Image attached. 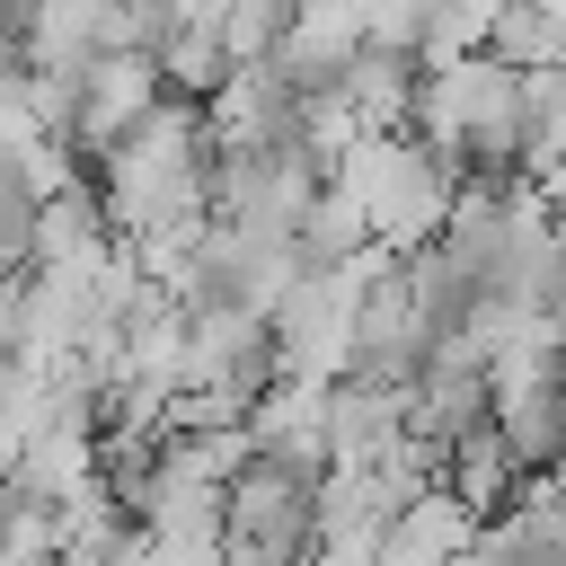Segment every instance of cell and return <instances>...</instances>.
Returning <instances> with one entry per match:
<instances>
[{
  "label": "cell",
  "instance_id": "obj_1",
  "mask_svg": "<svg viewBox=\"0 0 566 566\" xmlns=\"http://www.w3.org/2000/svg\"><path fill=\"white\" fill-rule=\"evenodd\" d=\"M318 539V478L283 460H239L221 486V557L230 566H292Z\"/></svg>",
  "mask_w": 566,
  "mask_h": 566
},
{
  "label": "cell",
  "instance_id": "obj_2",
  "mask_svg": "<svg viewBox=\"0 0 566 566\" xmlns=\"http://www.w3.org/2000/svg\"><path fill=\"white\" fill-rule=\"evenodd\" d=\"M469 548H478V513L451 504L442 486H424L416 504H398V513L380 522L371 566H451V557H469Z\"/></svg>",
  "mask_w": 566,
  "mask_h": 566
},
{
  "label": "cell",
  "instance_id": "obj_3",
  "mask_svg": "<svg viewBox=\"0 0 566 566\" xmlns=\"http://www.w3.org/2000/svg\"><path fill=\"white\" fill-rule=\"evenodd\" d=\"M283 18H292V9H274V0L221 9V62H230V71H265L274 44H283Z\"/></svg>",
  "mask_w": 566,
  "mask_h": 566
}]
</instances>
